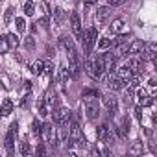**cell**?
Masks as SVG:
<instances>
[{"mask_svg":"<svg viewBox=\"0 0 157 157\" xmlns=\"http://www.w3.org/2000/svg\"><path fill=\"white\" fill-rule=\"evenodd\" d=\"M98 93L94 91H85L83 98H85V113L89 120H96L100 115V104H98Z\"/></svg>","mask_w":157,"mask_h":157,"instance_id":"obj_1","label":"cell"},{"mask_svg":"<svg viewBox=\"0 0 157 157\" xmlns=\"http://www.w3.org/2000/svg\"><path fill=\"white\" fill-rule=\"evenodd\" d=\"M85 70L89 76H93L94 80H100L104 78L105 67H104V54H98L94 61H85Z\"/></svg>","mask_w":157,"mask_h":157,"instance_id":"obj_2","label":"cell"},{"mask_svg":"<svg viewBox=\"0 0 157 157\" xmlns=\"http://www.w3.org/2000/svg\"><path fill=\"white\" fill-rule=\"evenodd\" d=\"M96 39H98V32H96V28H89V30L83 33L82 43H83V46H85V52H87V54H89V52L93 50V46L96 44Z\"/></svg>","mask_w":157,"mask_h":157,"instance_id":"obj_3","label":"cell"},{"mask_svg":"<svg viewBox=\"0 0 157 157\" xmlns=\"http://www.w3.org/2000/svg\"><path fill=\"white\" fill-rule=\"evenodd\" d=\"M68 70L72 74V78H80V59H78V52L70 50L68 52Z\"/></svg>","mask_w":157,"mask_h":157,"instance_id":"obj_4","label":"cell"},{"mask_svg":"<svg viewBox=\"0 0 157 157\" xmlns=\"http://www.w3.org/2000/svg\"><path fill=\"white\" fill-rule=\"evenodd\" d=\"M44 142L52 144V146H57V139L54 135V126L52 124H43V129H41V135H39Z\"/></svg>","mask_w":157,"mask_h":157,"instance_id":"obj_5","label":"cell"},{"mask_svg":"<svg viewBox=\"0 0 157 157\" xmlns=\"http://www.w3.org/2000/svg\"><path fill=\"white\" fill-rule=\"evenodd\" d=\"M70 28H72V33L82 41V37H83V30H82V19H80V15H78L76 11L70 15Z\"/></svg>","mask_w":157,"mask_h":157,"instance_id":"obj_6","label":"cell"},{"mask_svg":"<svg viewBox=\"0 0 157 157\" xmlns=\"http://www.w3.org/2000/svg\"><path fill=\"white\" fill-rule=\"evenodd\" d=\"M17 133H19V126L17 122L11 124L8 135H6V148H8V153H13V146H15V140H17Z\"/></svg>","mask_w":157,"mask_h":157,"instance_id":"obj_7","label":"cell"},{"mask_svg":"<svg viewBox=\"0 0 157 157\" xmlns=\"http://www.w3.org/2000/svg\"><path fill=\"white\" fill-rule=\"evenodd\" d=\"M70 117H72V113H70L67 107H59V109L56 111L54 120H56V124H63V122H70Z\"/></svg>","mask_w":157,"mask_h":157,"instance_id":"obj_8","label":"cell"},{"mask_svg":"<svg viewBox=\"0 0 157 157\" xmlns=\"http://www.w3.org/2000/svg\"><path fill=\"white\" fill-rule=\"evenodd\" d=\"M104 105L107 107L109 115H115V113L118 111V102H117L115 96H104Z\"/></svg>","mask_w":157,"mask_h":157,"instance_id":"obj_9","label":"cell"},{"mask_svg":"<svg viewBox=\"0 0 157 157\" xmlns=\"http://www.w3.org/2000/svg\"><path fill=\"white\" fill-rule=\"evenodd\" d=\"M126 65H128V67L131 68V72L135 74V72H139V70L142 68V65H144V63H142V61L139 59V56H131V57H128Z\"/></svg>","mask_w":157,"mask_h":157,"instance_id":"obj_10","label":"cell"},{"mask_svg":"<svg viewBox=\"0 0 157 157\" xmlns=\"http://www.w3.org/2000/svg\"><path fill=\"white\" fill-rule=\"evenodd\" d=\"M128 41H122V43H118V44H115V59H118V57H124V56H128Z\"/></svg>","mask_w":157,"mask_h":157,"instance_id":"obj_11","label":"cell"},{"mask_svg":"<svg viewBox=\"0 0 157 157\" xmlns=\"http://www.w3.org/2000/svg\"><path fill=\"white\" fill-rule=\"evenodd\" d=\"M107 85H109V89L111 91H120L122 87H124V82L120 80V78L118 76H109V80H107Z\"/></svg>","mask_w":157,"mask_h":157,"instance_id":"obj_12","label":"cell"},{"mask_svg":"<svg viewBox=\"0 0 157 157\" xmlns=\"http://www.w3.org/2000/svg\"><path fill=\"white\" fill-rule=\"evenodd\" d=\"M117 76L120 78L122 82H129L131 78H133V72H131V68H129L128 65H124V67H120V68H118V74H117Z\"/></svg>","mask_w":157,"mask_h":157,"instance_id":"obj_13","label":"cell"},{"mask_svg":"<svg viewBox=\"0 0 157 157\" xmlns=\"http://www.w3.org/2000/svg\"><path fill=\"white\" fill-rule=\"evenodd\" d=\"M109 13H111V8H109V6H100L98 11H96V19H98V22H105L107 17H109Z\"/></svg>","mask_w":157,"mask_h":157,"instance_id":"obj_14","label":"cell"},{"mask_svg":"<svg viewBox=\"0 0 157 157\" xmlns=\"http://www.w3.org/2000/svg\"><path fill=\"white\" fill-rule=\"evenodd\" d=\"M111 32H113V33H124V32H126V22H124V19H115L113 24H111Z\"/></svg>","mask_w":157,"mask_h":157,"instance_id":"obj_15","label":"cell"},{"mask_svg":"<svg viewBox=\"0 0 157 157\" xmlns=\"http://www.w3.org/2000/svg\"><path fill=\"white\" fill-rule=\"evenodd\" d=\"M144 44H146V43H142V41H133L131 44H128V54H129V56H137V54L144 48Z\"/></svg>","mask_w":157,"mask_h":157,"instance_id":"obj_16","label":"cell"},{"mask_svg":"<svg viewBox=\"0 0 157 157\" xmlns=\"http://www.w3.org/2000/svg\"><path fill=\"white\" fill-rule=\"evenodd\" d=\"M115 129L118 131V137H120V139H126V137H128V131H129V120L124 118V120L120 122V126L115 128Z\"/></svg>","mask_w":157,"mask_h":157,"instance_id":"obj_17","label":"cell"},{"mask_svg":"<svg viewBox=\"0 0 157 157\" xmlns=\"http://www.w3.org/2000/svg\"><path fill=\"white\" fill-rule=\"evenodd\" d=\"M4 37H6V43H8V48H11V50H15V48L21 44L19 37H17V35H13V33H8V35H4Z\"/></svg>","mask_w":157,"mask_h":157,"instance_id":"obj_18","label":"cell"},{"mask_svg":"<svg viewBox=\"0 0 157 157\" xmlns=\"http://www.w3.org/2000/svg\"><path fill=\"white\" fill-rule=\"evenodd\" d=\"M131 155H140L142 151H144V146H142V142L140 140H135L131 146H129V150H128Z\"/></svg>","mask_w":157,"mask_h":157,"instance_id":"obj_19","label":"cell"},{"mask_svg":"<svg viewBox=\"0 0 157 157\" xmlns=\"http://www.w3.org/2000/svg\"><path fill=\"white\" fill-rule=\"evenodd\" d=\"M11 111H13V104H11V100L8 98V100H4V104H2V109H0V115H2V117H8Z\"/></svg>","mask_w":157,"mask_h":157,"instance_id":"obj_20","label":"cell"},{"mask_svg":"<svg viewBox=\"0 0 157 157\" xmlns=\"http://www.w3.org/2000/svg\"><path fill=\"white\" fill-rule=\"evenodd\" d=\"M65 21V11L61 8H54V22L56 24H63Z\"/></svg>","mask_w":157,"mask_h":157,"instance_id":"obj_21","label":"cell"},{"mask_svg":"<svg viewBox=\"0 0 157 157\" xmlns=\"http://www.w3.org/2000/svg\"><path fill=\"white\" fill-rule=\"evenodd\" d=\"M61 44L65 46V50H67V52L76 50V48H74V41H72L70 37H67V35H63V37H61Z\"/></svg>","mask_w":157,"mask_h":157,"instance_id":"obj_22","label":"cell"},{"mask_svg":"<svg viewBox=\"0 0 157 157\" xmlns=\"http://www.w3.org/2000/svg\"><path fill=\"white\" fill-rule=\"evenodd\" d=\"M144 48H146L144 52L148 54V57L153 59V57H155V52H157V44H155V43H148V44H144Z\"/></svg>","mask_w":157,"mask_h":157,"instance_id":"obj_23","label":"cell"},{"mask_svg":"<svg viewBox=\"0 0 157 157\" xmlns=\"http://www.w3.org/2000/svg\"><path fill=\"white\" fill-rule=\"evenodd\" d=\"M59 76H61V82L63 83H68V78H70V70L63 65L61 68H59Z\"/></svg>","mask_w":157,"mask_h":157,"instance_id":"obj_24","label":"cell"},{"mask_svg":"<svg viewBox=\"0 0 157 157\" xmlns=\"http://www.w3.org/2000/svg\"><path fill=\"white\" fill-rule=\"evenodd\" d=\"M15 24H17V32H19V33H24V32H26V21H24L22 17H19V19L15 21Z\"/></svg>","mask_w":157,"mask_h":157,"instance_id":"obj_25","label":"cell"},{"mask_svg":"<svg viewBox=\"0 0 157 157\" xmlns=\"http://www.w3.org/2000/svg\"><path fill=\"white\" fill-rule=\"evenodd\" d=\"M111 46H113V41H111V39H105V37L100 39V43H98V48H100V50H107V48H111Z\"/></svg>","mask_w":157,"mask_h":157,"instance_id":"obj_26","label":"cell"},{"mask_svg":"<svg viewBox=\"0 0 157 157\" xmlns=\"http://www.w3.org/2000/svg\"><path fill=\"white\" fill-rule=\"evenodd\" d=\"M39 115L41 117H46L48 115V102L46 100H41L39 102Z\"/></svg>","mask_w":157,"mask_h":157,"instance_id":"obj_27","label":"cell"},{"mask_svg":"<svg viewBox=\"0 0 157 157\" xmlns=\"http://www.w3.org/2000/svg\"><path fill=\"white\" fill-rule=\"evenodd\" d=\"M33 11H35V6H33L32 0H28V2L24 4V13H26L28 17H32V15H33Z\"/></svg>","mask_w":157,"mask_h":157,"instance_id":"obj_28","label":"cell"},{"mask_svg":"<svg viewBox=\"0 0 157 157\" xmlns=\"http://www.w3.org/2000/svg\"><path fill=\"white\" fill-rule=\"evenodd\" d=\"M41 129H43V124H41L39 120H33V122H32V131H33V135L39 137V135H41Z\"/></svg>","mask_w":157,"mask_h":157,"instance_id":"obj_29","label":"cell"},{"mask_svg":"<svg viewBox=\"0 0 157 157\" xmlns=\"http://www.w3.org/2000/svg\"><path fill=\"white\" fill-rule=\"evenodd\" d=\"M19 151H21L22 155H32V148H30V144H28V142H21Z\"/></svg>","mask_w":157,"mask_h":157,"instance_id":"obj_30","label":"cell"},{"mask_svg":"<svg viewBox=\"0 0 157 157\" xmlns=\"http://www.w3.org/2000/svg\"><path fill=\"white\" fill-rule=\"evenodd\" d=\"M54 72V65L50 63V61H43V74H52Z\"/></svg>","mask_w":157,"mask_h":157,"instance_id":"obj_31","label":"cell"},{"mask_svg":"<svg viewBox=\"0 0 157 157\" xmlns=\"http://www.w3.org/2000/svg\"><path fill=\"white\" fill-rule=\"evenodd\" d=\"M32 70H33V74H37V76H39V74H43V61H35Z\"/></svg>","mask_w":157,"mask_h":157,"instance_id":"obj_32","label":"cell"},{"mask_svg":"<svg viewBox=\"0 0 157 157\" xmlns=\"http://www.w3.org/2000/svg\"><path fill=\"white\" fill-rule=\"evenodd\" d=\"M10 48H8V43H6V37H0V54H6Z\"/></svg>","mask_w":157,"mask_h":157,"instance_id":"obj_33","label":"cell"},{"mask_svg":"<svg viewBox=\"0 0 157 157\" xmlns=\"http://www.w3.org/2000/svg\"><path fill=\"white\" fill-rule=\"evenodd\" d=\"M139 100H140V105H151V104H153V98L148 96V94L142 96V98H139Z\"/></svg>","mask_w":157,"mask_h":157,"instance_id":"obj_34","label":"cell"},{"mask_svg":"<svg viewBox=\"0 0 157 157\" xmlns=\"http://www.w3.org/2000/svg\"><path fill=\"white\" fill-rule=\"evenodd\" d=\"M11 19H13V10L10 8V10L4 13V22H6V24H10V21H11Z\"/></svg>","mask_w":157,"mask_h":157,"instance_id":"obj_35","label":"cell"},{"mask_svg":"<svg viewBox=\"0 0 157 157\" xmlns=\"http://www.w3.org/2000/svg\"><path fill=\"white\" fill-rule=\"evenodd\" d=\"M26 48H28V50H33V48H35V41H33V37H26Z\"/></svg>","mask_w":157,"mask_h":157,"instance_id":"obj_36","label":"cell"},{"mask_svg":"<svg viewBox=\"0 0 157 157\" xmlns=\"http://www.w3.org/2000/svg\"><path fill=\"white\" fill-rule=\"evenodd\" d=\"M135 117H137V120H140V122H142V105L135 107Z\"/></svg>","mask_w":157,"mask_h":157,"instance_id":"obj_37","label":"cell"},{"mask_svg":"<svg viewBox=\"0 0 157 157\" xmlns=\"http://www.w3.org/2000/svg\"><path fill=\"white\" fill-rule=\"evenodd\" d=\"M107 2H109V6H113V8H117V6H122V4L126 2V0H107Z\"/></svg>","mask_w":157,"mask_h":157,"instance_id":"obj_38","label":"cell"},{"mask_svg":"<svg viewBox=\"0 0 157 157\" xmlns=\"http://www.w3.org/2000/svg\"><path fill=\"white\" fill-rule=\"evenodd\" d=\"M96 2H98V0H83V6H85V8H91V6H94Z\"/></svg>","mask_w":157,"mask_h":157,"instance_id":"obj_39","label":"cell"},{"mask_svg":"<svg viewBox=\"0 0 157 157\" xmlns=\"http://www.w3.org/2000/svg\"><path fill=\"white\" fill-rule=\"evenodd\" d=\"M37 155H44V148H43L41 144L37 146Z\"/></svg>","mask_w":157,"mask_h":157,"instance_id":"obj_40","label":"cell"},{"mask_svg":"<svg viewBox=\"0 0 157 157\" xmlns=\"http://www.w3.org/2000/svg\"><path fill=\"white\" fill-rule=\"evenodd\" d=\"M0 2H2V0H0Z\"/></svg>","mask_w":157,"mask_h":157,"instance_id":"obj_41","label":"cell"}]
</instances>
